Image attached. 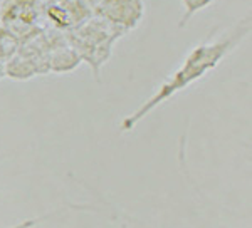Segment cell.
Wrapping results in <instances>:
<instances>
[{
	"mask_svg": "<svg viewBox=\"0 0 252 228\" xmlns=\"http://www.w3.org/2000/svg\"><path fill=\"white\" fill-rule=\"evenodd\" d=\"M94 15L106 20L123 34L135 30L145 17L143 0H103Z\"/></svg>",
	"mask_w": 252,
	"mask_h": 228,
	"instance_id": "cell-4",
	"label": "cell"
},
{
	"mask_svg": "<svg viewBox=\"0 0 252 228\" xmlns=\"http://www.w3.org/2000/svg\"><path fill=\"white\" fill-rule=\"evenodd\" d=\"M3 67H5L7 77L17 79V81H26L39 74L37 66H35L34 60H32L31 57L20 54V52H17L12 59L7 60V62L3 64Z\"/></svg>",
	"mask_w": 252,
	"mask_h": 228,
	"instance_id": "cell-6",
	"label": "cell"
},
{
	"mask_svg": "<svg viewBox=\"0 0 252 228\" xmlns=\"http://www.w3.org/2000/svg\"><path fill=\"white\" fill-rule=\"evenodd\" d=\"M20 47V39L15 37L10 30H7L3 26H0V64H5L17 54Z\"/></svg>",
	"mask_w": 252,
	"mask_h": 228,
	"instance_id": "cell-7",
	"label": "cell"
},
{
	"mask_svg": "<svg viewBox=\"0 0 252 228\" xmlns=\"http://www.w3.org/2000/svg\"><path fill=\"white\" fill-rule=\"evenodd\" d=\"M83 62L81 56L76 52V49L69 46L67 39L64 42L58 44L49 52V71L52 72H69L74 71Z\"/></svg>",
	"mask_w": 252,
	"mask_h": 228,
	"instance_id": "cell-5",
	"label": "cell"
},
{
	"mask_svg": "<svg viewBox=\"0 0 252 228\" xmlns=\"http://www.w3.org/2000/svg\"><path fill=\"white\" fill-rule=\"evenodd\" d=\"M69 46L76 49L81 59L86 60L93 71L96 72L111 56L113 44L116 39L125 35L113 26H109L106 20L99 19L97 15H91L79 26L72 27L71 30L64 32Z\"/></svg>",
	"mask_w": 252,
	"mask_h": 228,
	"instance_id": "cell-2",
	"label": "cell"
},
{
	"mask_svg": "<svg viewBox=\"0 0 252 228\" xmlns=\"http://www.w3.org/2000/svg\"><path fill=\"white\" fill-rule=\"evenodd\" d=\"M2 77H5V67H3V64H0V79Z\"/></svg>",
	"mask_w": 252,
	"mask_h": 228,
	"instance_id": "cell-10",
	"label": "cell"
},
{
	"mask_svg": "<svg viewBox=\"0 0 252 228\" xmlns=\"http://www.w3.org/2000/svg\"><path fill=\"white\" fill-rule=\"evenodd\" d=\"M40 19L39 0H3L0 7V26L19 37L20 42L44 28Z\"/></svg>",
	"mask_w": 252,
	"mask_h": 228,
	"instance_id": "cell-3",
	"label": "cell"
},
{
	"mask_svg": "<svg viewBox=\"0 0 252 228\" xmlns=\"http://www.w3.org/2000/svg\"><path fill=\"white\" fill-rule=\"evenodd\" d=\"M251 34V15H246L244 19L239 20L234 27H230L225 32L223 37L219 39H209L205 42H200L195 46L192 51L187 54V57L182 62V66L168 76L163 81V84L158 87V91L150 99H146L140 108L133 114L126 116L120 124L121 133H129L135 126L145 119L150 113L170 97H173L178 91L189 87L195 81L202 79L205 74L214 71L220 64V60L225 59V56L237 47L247 35Z\"/></svg>",
	"mask_w": 252,
	"mask_h": 228,
	"instance_id": "cell-1",
	"label": "cell"
},
{
	"mask_svg": "<svg viewBox=\"0 0 252 228\" xmlns=\"http://www.w3.org/2000/svg\"><path fill=\"white\" fill-rule=\"evenodd\" d=\"M101 2L103 0H79V3L83 5V9L88 12L89 15H94V12L97 7L101 5Z\"/></svg>",
	"mask_w": 252,
	"mask_h": 228,
	"instance_id": "cell-9",
	"label": "cell"
},
{
	"mask_svg": "<svg viewBox=\"0 0 252 228\" xmlns=\"http://www.w3.org/2000/svg\"><path fill=\"white\" fill-rule=\"evenodd\" d=\"M182 2V7H184V17L180 19V22H178V26L184 27L187 22H189L190 19L193 17L195 14H198L200 10L207 9V7H210L215 0H180Z\"/></svg>",
	"mask_w": 252,
	"mask_h": 228,
	"instance_id": "cell-8",
	"label": "cell"
}]
</instances>
